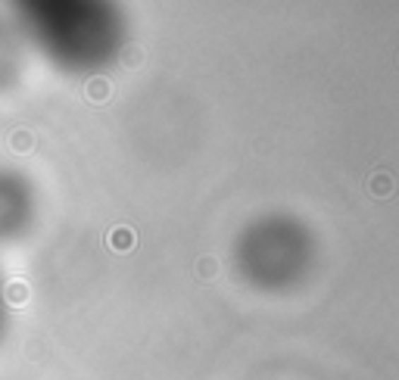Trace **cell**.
<instances>
[{"label": "cell", "instance_id": "1", "mask_svg": "<svg viewBox=\"0 0 399 380\" xmlns=\"http://www.w3.org/2000/svg\"><path fill=\"white\" fill-rule=\"evenodd\" d=\"M19 13L28 38L66 69H100L125 41L122 16L107 4H28Z\"/></svg>", "mask_w": 399, "mask_h": 380}, {"label": "cell", "instance_id": "2", "mask_svg": "<svg viewBox=\"0 0 399 380\" xmlns=\"http://www.w3.org/2000/svg\"><path fill=\"white\" fill-rule=\"evenodd\" d=\"M309 262L303 228L287 219H266L240 240V268L253 284L284 287L299 278Z\"/></svg>", "mask_w": 399, "mask_h": 380}, {"label": "cell", "instance_id": "3", "mask_svg": "<svg viewBox=\"0 0 399 380\" xmlns=\"http://www.w3.org/2000/svg\"><path fill=\"white\" fill-rule=\"evenodd\" d=\"M28 212H32L28 188L19 178L0 171V240H6V237H13L16 231L25 228Z\"/></svg>", "mask_w": 399, "mask_h": 380}, {"label": "cell", "instance_id": "4", "mask_svg": "<svg viewBox=\"0 0 399 380\" xmlns=\"http://www.w3.org/2000/svg\"><path fill=\"white\" fill-rule=\"evenodd\" d=\"M0 318H4V300H0Z\"/></svg>", "mask_w": 399, "mask_h": 380}]
</instances>
